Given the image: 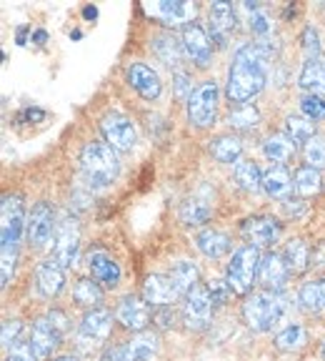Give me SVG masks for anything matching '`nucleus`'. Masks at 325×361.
Segmentation results:
<instances>
[{"label":"nucleus","mask_w":325,"mask_h":361,"mask_svg":"<svg viewBox=\"0 0 325 361\" xmlns=\"http://www.w3.org/2000/svg\"><path fill=\"white\" fill-rule=\"evenodd\" d=\"M270 53L260 43L243 45L233 58L228 71V98L233 103H246L258 96L268 78Z\"/></svg>","instance_id":"nucleus-1"},{"label":"nucleus","mask_w":325,"mask_h":361,"mask_svg":"<svg viewBox=\"0 0 325 361\" xmlns=\"http://www.w3.org/2000/svg\"><path fill=\"white\" fill-rule=\"evenodd\" d=\"M288 311V299L283 293L275 291H258L248 296L243 304V319H246L248 329L255 334L270 331L275 324L281 322Z\"/></svg>","instance_id":"nucleus-2"},{"label":"nucleus","mask_w":325,"mask_h":361,"mask_svg":"<svg viewBox=\"0 0 325 361\" xmlns=\"http://www.w3.org/2000/svg\"><path fill=\"white\" fill-rule=\"evenodd\" d=\"M80 166H83L85 180L96 188L110 186L113 180L118 178V171H120L115 151L108 143H98V141L85 143L83 153H80Z\"/></svg>","instance_id":"nucleus-3"},{"label":"nucleus","mask_w":325,"mask_h":361,"mask_svg":"<svg viewBox=\"0 0 325 361\" xmlns=\"http://www.w3.org/2000/svg\"><path fill=\"white\" fill-rule=\"evenodd\" d=\"M260 261L263 259H260V251L255 246H243L233 254L228 269H225V281L236 296H248L253 291V283H255V276L260 271Z\"/></svg>","instance_id":"nucleus-4"},{"label":"nucleus","mask_w":325,"mask_h":361,"mask_svg":"<svg viewBox=\"0 0 325 361\" xmlns=\"http://www.w3.org/2000/svg\"><path fill=\"white\" fill-rule=\"evenodd\" d=\"M218 83L215 80H203L196 93L188 101V118L198 128H208L215 123V111H218Z\"/></svg>","instance_id":"nucleus-5"},{"label":"nucleus","mask_w":325,"mask_h":361,"mask_svg":"<svg viewBox=\"0 0 325 361\" xmlns=\"http://www.w3.org/2000/svg\"><path fill=\"white\" fill-rule=\"evenodd\" d=\"M215 301L208 291V286H196L188 296H185L183 306V322L191 331H203L213 322Z\"/></svg>","instance_id":"nucleus-6"},{"label":"nucleus","mask_w":325,"mask_h":361,"mask_svg":"<svg viewBox=\"0 0 325 361\" xmlns=\"http://www.w3.org/2000/svg\"><path fill=\"white\" fill-rule=\"evenodd\" d=\"M101 130L113 151L128 153V151H133L135 141H138L135 126L130 123V118H125L123 113H108V116H103Z\"/></svg>","instance_id":"nucleus-7"},{"label":"nucleus","mask_w":325,"mask_h":361,"mask_svg":"<svg viewBox=\"0 0 325 361\" xmlns=\"http://www.w3.org/2000/svg\"><path fill=\"white\" fill-rule=\"evenodd\" d=\"M25 224V211H23V198L18 193H8L3 198V224H0V241L3 246H18Z\"/></svg>","instance_id":"nucleus-8"},{"label":"nucleus","mask_w":325,"mask_h":361,"mask_svg":"<svg viewBox=\"0 0 325 361\" xmlns=\"http://www.w3.org/2000/svg\"><path fill=\"white\" fill-rule=\"evenodd\" d=\"M151 304L135 293H128L118 301V309H115V319H118L120 326L130 329V331H146L148 324H151Z\"/></svg>","instance_id":"nucleus-9"},{"label":"nucleus","mask_w":325,"mask_h":361,"mask_svg":"<svg viewBox=\"0 0 325 361\" xmlns=\"http://www.w3.org/2000/svg\"><path fill=\"white\" fill-rule=\"evenodd\" d=\"M80 248V231L75 219H63L56 228V261L65 269L75 266Z\"/></svg>","instance_id":"nucleus-10"},{"label":"nucleus","mask_w":325,"mask_h":361,"mask_svg":"<svg viewBox=\"0 0 325 361\" xmlns=\"http://www.w3.org/2000/svg\"><path fill=\"white\" fill-rule=\"evenodd\" d=\"M183 48L193 58V63H198L200 68L210 66V61H213L210 35L205 33V28L198 20H191L188 25H183Z\"/></svg>","instance_id":"nucleus-11"},{"label":"nucleus","mask_w":325,"mask_h":361,"mask_svg":"<svg viewBox=\"0 0 325 361\" xmlns=\"http://www.w3.org/2000/svg\"><path fill=\"white\" fill-rule=\"evenodd\" d=\"M53 226H56V214L48 203H35L33 211L28 216V241L30 246L43 248L53 238Z\"/></svg>","instance_id":"nucleus-12"},{"label":"nucleus","mask_w":325,"mask_h":361,"mask_svg":"<svg viewBox=\"0 0 325 361\" xmlns=\"http://www.w3.org/2000/svg\"><path fill=\"white\" fill-rule=\"evenodd\" d=\"M243 236L248 238V246L268 248L281 236V224L273 216H253L243 224Z\"/></svg>","instance_id":"nucleus-13"},{"label":"nucleus","mask_w":325,"mask_h":361,"mask_svg":"<svg viewBox=\"0 0 325 361\" xmlns=\"http://www.w3.org/2000/svg\"><path fill=\"white\" fill-rule=\"evenodd\" d=\"M88 269H90V279H96V281L103 283L106 288H115L120 283L118 261L113 259L108 251H103V248L88 254Z\"/></svg>","instance_id":"nucleus-14"},{"label":"nucleus","mask_w":325,"mask_h":361,"mask_svg":"<svg viewBox=\"0 0 325 361\" xmlns=\"http://www.w3.org/2000/svg\"><path fill=\"white\" fill-rule=\"evenodd\" d=\"M213 193L208 188H200L198 193H193L191 198H185V203L180 206V221L185 226H200L213 216Z\"/></svg>","instance_id":"nucleus-15"},{"label":"nucleus","mask_w":325,"mask_h":361,"mask_svg":"<svg viewBox=\"0 0 325 361\" xmlns=\"http://www.w3.org/2000/svg\"><path fill=\"white\" fill-rule=\"evenodd\" d=\"M128 83L133 85V90H138L146 101H155L162 90L160 75H158L151 66H146V63H133V66L128 68Z\"/></svg>","instance_id":"nucleus-16"},{"label":"nucleus","mask_w":325,"mask_h":361,"mask_svg":"<svg viewBox=\"0 0 325 361\" xmlns=\"http://www.w3.org/2000/svg\"><path fill=\"white\" fill-rule=\"evenodd\" d=\"M238 25V18H236V11L230 3L225 0H218L210 6V35L218 45H225L230 38V33L236 30Z\"/></svg>","instance_id":"nucleus-17"},{"label":"nucleus","mask_w":325,"mask_h":361,"mask_svg":"<svg viewBox=\"0 0 325 361\" xmlns=\"http://www.w3.org/2000/svg\"><path fill=\"white\" fill-rule=\"evenodd\" d=\"M113 331V316L106 309H93L85 311L83 322H80V338L90 341V344H98V341H106Z\"/></svg>","instance_id":"nucleus-18"},{"label":"nucleus","mask_w":325,"mask_h":361,"mask_svg":"<svg viewBox=\"0 0 325 361\" xmlns=\"http://www.w3.org/2000/svg\"><path fill=\"white\" fill-rule=\"evenodd\" d=\"M288 276H291V271H288V264L283 256L273 254V251L263 256V261H260V281L265 283V291L281 293L286 288Z\"/></svg>","instance_id":"nucleus-19"},{"label":"nucleus","mask_w":325,"mask_h":361,"mask_svg":"<svg viewBox=\"0 0 325 361\" xmlns=\"http://www.w3.org/2000/svg\"><path fill=\"white\" fill-rule=\"evenodd\" d=\"M35 281L45 299H56L58 293L65 286V274H63V266L56 259L40 261L38 269H35Z\"/></svg>","instance_id":"nucleus-20"},{"label":"nucleus","mask_w":325,"mask_h":361,"mask_svg":"<svg viewBox=\"0 0 325 361\" xmlns=\"http://www.w3.org/2000/svg\"><path fill=\"white\" fill-rule=\"evenodd\" d=\"M143 299L148 301V304L153 306H173V301L180 299L178 288L173 286V281H170V276H160V274H155V276H148L146 283H143Z\"/></svg>","instance_id":"nucleus-21"},{"label":"nucleus","mask_w":325,"mask_h":361,"mask_svg":"<svg viewBox=\"0 0 325 361\" xmlns=\"http://www.w3.org/2000/svg\"><path fill=\"white\" fill-rule=\"evenodd\" d=\"M153 13L160 18L165 25H180V23H191V18L196 16V6L193 3H185V0H160L153 6Z\"/></svg>","instance_id":"nucleus-22"},{"label":"nucleus","mask_w":325,"mask_h":361,"mask_svg":"<svg viewBox=\"0 0 325 361\" xmlns=\"http://www.w3.org/2000/svg\"><path fill=\"white\" fill-rule=\"evenodd\" d=\"M60 338H63V334L58 331L48 319H38L33 326V334H30V344H33L38 359H45V356L60 344Z\"/></svg>","instance_id":"nucleus-23"},{"label":"nucleus","mask_w":325,"mask_h":361,"mask_svg":"<svg viewBox=\"0 0 325 361\" xmlns=\"http://www.w3.org/2000/svg\"><path fill=\"white\" fill-rule=\"evenodd\" d=\"M160 349V338L153 331H141L125 344V361H151Z\"/></svg>","instance_id":"nucleus-24"},{"label":"nucleus","mask_w":325,"mask_h":361,"mask_svg":"<svg viewBox=\"0 0 325 361\" xmlns=\"http://www.w3.org/2000/svg\"><path fill=\"white\" fill-rule=\"evenodd\" d=\"M153 53L160 58V63H165L168 68H178L183 63V40H178L175 35L162 33L158 38H153Z\"/></svg>","instance_id":"nucleus-25"},{"label":"nucleus","mask_w":325,"mask_h":361,"mask_svg":"<svg viewBox=\"0 0 325 361\" xmlns=\"http://www.w3.org/2000/svg\"><path fill=\"white\" fill-rule=\"evenodd\" d=\"M293 178L286 166H270V171L263 176V188L270 198H288L293 191Z\"/></svg>","instance_id":"nucleus-26"},{"label":"nucleus","mask_w":325,"mask_h":361,"mask_svg":"<svg viewBox=\"0 0 325 361\" xmlns=\"http://www.w3.org/2000/svg\"><path fill=\"white\" fill-rule=\"evenodd\" d=\"M200 254L208 256V259H220L230 251V238L225 236L223 231H215V228H205V231L198 233L196 238Z\"/></svg>","instance_id":"nucleus-27"},{"label":"nucleus","mask_w":325,"mask_h":361,"mask_svg":"<svg viewBox=\"0 0 325 361\" xmlns=\"http://www.w3.org/2000/svg\"><path fill=\"white\" fill-rule=\"evenodd\" d=\"M198 279H200V271H198V266L191 264V261H178V264H173V269H170V281L178 288L180 296H188L193 288L200 286Z\"/></svg>","instance_id":"nucleus-28"},{"label":"nucleus","mask_w":325,"mask_h":361,"mask_svg":"<svg viewBox=\"0 0 325 361\" xmlns=\"http://www.w3.org/2000/svg\"><path fill=\"white\" fill-rule=\"evenodd\" d=\"M288 264V271L291 274H305L310 266V248L303 238H291L286 243V254H283Z\"/></svg>","instance_id":"nucleus-29"},{"label":"nucleus","mask_w":325,"mask_h":361,"mask_svg":"<svg viewBox=\"0 0 325 361\" xmlns=\"http://www.w3.org/2000/svg\"><path fill=\"white\" fill-rule=\"evenodd\" d=\"M73 299L78 306H83V309L93 311L101 306L103 301V288L98 286L96 279H78L73 286Z\"/></svg>","instance_id":"nucleus-30"},{"label":"nucleus","mask_w":325,"mask_h":361,"mask_svg":"<svg viewBox=\"0 0 325 361\" xmlns=\"http://www.w3.org/2000/svg\"><path fill=\"white\" fill-rule=\"evenodd\" d=\"M263 153L275 166H283V164H288L293 158V153H295V143H293L288 135H270L263 143Z\"/></svg>","instance_id":"nucleus-31"},{"label":"nucleus","mask_w":325,"mask_h":361,"mask_svg":"<svg viewBox=\"0 0 325 361\" xmlns=\"http://www.w3.org/2000/svg\"><path fill=\"white\" fill-rule=\"evenodd\" d=\"M298 301L303 304L305 311H320L325 306V279H313L305 281L298 291Z\"/></svg>","instance_id":"nucleus-32"},{"label":"nucleus","mask_w":325,"mask_h":361,"mask_svg":"<svg viewBox=\"0 0 325 361\" xmlns=\"http://www.w3.org/2000/svg\"><path fill=\"white\" fill-rule=\"evenodd\" d=\"M241 151L243 146L236 135H218V138L210 141V153L220 164H236L238 158H241Z\"/></svg>","instance_id":"nucleus-33"},{"label":"nucleus","mask_w":325,"mask_h":361,"mask_svg":"<svg viewBox=\"0 0 325 361\" xmlns=\"http://www.w3.org/2000/svg\"><path fill=\"white\" fill-rule=\"evenodd\" d=\"M298 83L310 90L313 96H325V66H320L318 61H308L300 71Z\"/></svg>","instance_id":"nucleus-34"},{"label":"nucleus","mask_w":325,"mask_h":361,"mask_svg":"<svg viewBox=\"0 0 325 361\" xmlns=\"http://www.w3.org/2000/svg\"><path fill=\"white\" fill-rule=\"evenodd\" d=\"M305 341H308V331L300 324H288L278 336H275V346L281 351H298L303 349Z\"/></svg>","instance_id":"nucleus-35"},{"label":"nucleus","mask_w":325,"mask_h":361,"mask_svg":"<svg viewBox=\"0 0 325 361\" xmlns=\"http://www.w3.org/2000/svg\"><path fill=\"white\" fill-rule=\"evenodd\" d=\"M286 133L293 143H308L315 138V123L310 118H300V116H288Z\"/></svg>","instance_id":"nucleus-36"},{"label":"nucleus","mask_w":325,"mask_h":361,"mask_svg":"<svg viewBox=\"0 0 325 361\" xmlns=\"http://www.w3.org/2000/svg\"><path fill=\"white\" fill-rule=\"evenodd\" d=\"M236 180L246 191H258V188H263V173H260L255 161H238Z\"/></svg>","instance_id":"nucleus-37"},{"label":"nucleus","mask_w":325,"mask_h":361,"mask_svg":"<svg viewBox=\"0 0 325 361\" xmlns=\"http://www.w3.org/2000/svg\"><path fill=\"white\" fill-rule=\"evenodd\" d=\"M323 186V178H320L318 169H310V166H303V169L295 171V191L300 196H315Z\"/></svg>","instance_id":"nucleus-38"},{"label":"nucleus","mask_w":325,"mask_h":361,"mask_svg":"<svg viewBox=\"0 0 325 361\" xmlns=\"http://www.w3.org/2000/svg\"><path fill=\"white\" fill-rule=\"evenodd\" d=\"M228 123L236 130H253L260 123V113L255 106H241L228 116Z\"/></svg>","instance_id":"nucleus-39"},{"label":"nucleus","mask_w":325,"mask_h":361,"mask_svg":"<svg viewBox=\"0 0 325 361\" xmlns=\"http://www.w3.org/2000/svg\"><path fill=\"white\" fill-rule=\"evenodd\" d=\"M15 264H18V246H3V251H0V281H3V288L11 283L13 274H15Z\"/></svg>","instance_id":"nucleus-40"},{"label":"nucleus","mask_w":325,"mask_h":361,"mask_svg":"<svg viewBox=\"0 0 325 361\" xmlns=\"http://www.w3.org/2000/svg\"><path fill=\"white\" fill-rule=\"evenodd\" d=\"M305 161L310 169H325V138L315 135L313 141L305 143Z\"/></svg>","instance_id":"nucleus-41"},{"label":"nucleus","mask_w":325,"mask_h":361,"mask_svg":"<svg viewBox=\"0 0 325 361\" xmlns=\"http://www.w3.org/2000/svg\"><path fill=\"white\" fill-rule=\"evenodd\" d=\"M300 108H303V113L310 121H325V101L320 96L305 93V96L300 98Z\"/></svg>","instance_id":"nucleus-42"},{"label":"nucleus","mask_w":325,"mask_h":361,"mask_svg":"<svg viewBox=\"0 0 325 361\" xmlns=\"http://www.w3.org/2000/svg\"><path fill=\"white\" fill-rule=\"evenodd\" d=\"M208 291H210V296H213L215 306L228 304V299L233 296L228 281H223V279H210V281H208Z\"/></svg>","instance_id":"nucleus-43"},{"label":"nucleus","mask_w":325,"mask_h":361,"mask_svg":"<svg viewBox=\"0 0 325 361\" xmlns=\"http://www.w3.org/2000/svg\"><path fill=\"white\" fill-rule=\"evenodd\" d=\"M250 30L255 35H260V38H265V35L273 33V20H270V16L265 11H255L250 16Z\"/></svg>","instance_id":"nucleus-44"},{"label":"nucleus","mask_w":325,"mask_h":361,"mask_svg":"<svg viewBox=\"0 0 325 361\" xmlns=\"http://www.w3.org/2000/svg\"><path fill=\"white\" fill-rule=\"evenodd\" d=\"M303 51L308 56V61H315L320 56V38H318V30L313 25L303 30Z\"/></svg>","instance_id":"nucleus-45"},{"label":"nucleus","mask_w":325,"mask_h":361,"mask_svg":"<svg viewBox=\"0 0 325 361\" xmlns=\"http://www.w3.org/2000/svg\"><path fill=\"white\" fill-rule=\"evenodd\" d=\"M20 331H23V324L18 322V319L3 324V349L11 351L13 346L18 344V336H20Z\"/></svg>","instance_id":"nucleus-46"},{"label":"nucleus","mask_w":325,"mask_h":361,"mask_svg":"<svg viewBox=\"0 0 325 361\" xmlns=\"http://www.w3.org/2000/svg\"><path fill=\"white\" fill-rule=\"evenodd\" d=\"M193 93H196V90H193L191 75L185 73V71H178V73H175V98H178V101L188 98V101H191Z\"/></svg>","instance_id":"nucleus-47"},{"label":"nucleus","mask_w":325,"mask_h":361,"mask_svg":"<svg viewBox=\"0 0 325 361\" xmlns=\"http://www.w3.org/2000/svg\"><path fill=\"white\" fill-rule=\"evenodd\" d=\"M35 359H38V354H35L30 341H18L11 349V356H8V361H35Z\"/></svg>","instance_id":"nucleus-48"},{"label":"nucleus","mask_w":325,"mask_h":361,"mask_svg":"<svg viewBox=\"0 0 325 361\" xmlns=\"http://www.w3.org/2000/svg\"><path fill=\"white\" fill-rule=\"evenodd\" d=\"M153 319H155V324L160 329H173L175 326V309L173 306H162V309H158L155 314H153Z\"/></svg>","instance_id":"nucleus-49"},{"label":"nucleus","mask_w":325,"mask_h":361,"mask_svg":"<svg viewBox=\"0 0 325 361\" xmlns=\"http://www.w3.org/2000/svg\"><path fill=\"white\" fill-rule=\"evenodd\" d=\"M45 319H48V322H51L53 326H56L60 334H65V331H68V316L63 314V311H58V309L48 311V316H45Z\"/></svg>","instance_id":"nucleus-50"},{"label":"nucleus","mask_w":325,"mask_h":361,"mask_svg":"<svg viewBox=\"0 0 325 361\" xmlns=\"http://www.w3.org/2000/svg\"><path fill=\"white\" fill-rule=\"evenodd\" d=\"M101 361H125V346H113V349H108Z\"/></svg>","instance_id":"nucleus-51"},{"label":"nucleus","mask_w":325,"mask_h":361,"mask_svg":"<svg viewBox=\"0 0 325 361\" xmlns=\"http://www.w3.org/2000/svg\"><path fill=\"white\" fill-rule=\"evenodd\" d=\"M43 121L45 118V113L40 111V108H28V111H23L20 116H18V121Z\"/></svg>","instance_id":"nucleus-52"},{"label":"nucleus","mask_w":325,"mask_h":361,"mask_svg":"<svg viewBox=\"0 0 325 361\" xmlns=\"http://www.w3.org/2000/svg\"><path fill=\"white\" fill-rule=\"evenodd\" d=\"M25 35H28V28L20 25V28H18V45H25Z\"/></svg>","instance_id":"nucleus-53"},{"label":"nucleus","mask_w":325,"mask_h":361,"mask_svg":"<svg viewBox=\"0 0 325 361\" xmlns=\"http://www.w3.org/2000/svg\"><path fill=\"white\" fill-rule=\"evenodd\" d=\"M33 40H35V43H45V40H48V33H45V30H35Z\"/></svg>","instance_id":"nucleus-54"},{"label":"nucleus","mask_w":325,"mask_h":361,"mask_svg":"<svg viewBox=\"0 0 325 361\" xmlns=\"http://www.w3.org/2000/svg\"><path fill=\"white\" fill-rule=\"evenodd\" d=\"M83 16L88 18V20H93V18H98V11H96V8H93V6H88V8H85V11H83Z\"/></svg>","instance_id":"nucleus-55"},{"label":"nucleus","mask_w":325,"mask_h":361,"mask_svg":"<svg viewBox=\"0 0 325 361\" xmlns=\"http://www.w3.org/2000/svg\"><path fill=\"white\" fill-rule=\"evenodd\" d=\"M53 361H78V356H58V359Z\"/></svg>","instance_id":"nucleus-56"},{"label":"nucleus","mask_w":325,"mask_h":361,"mask_svg":"<svg viewBox=\"0 0 325 361\" xmlns=\"http://www.w3.org/2000/svg\"><path fill=\"white\" fill-rule=\"evenodd\" d=\"M323 356H325V344H323Z\"/></svg>","instance_id":"nucleus-57"}]
</instances>
